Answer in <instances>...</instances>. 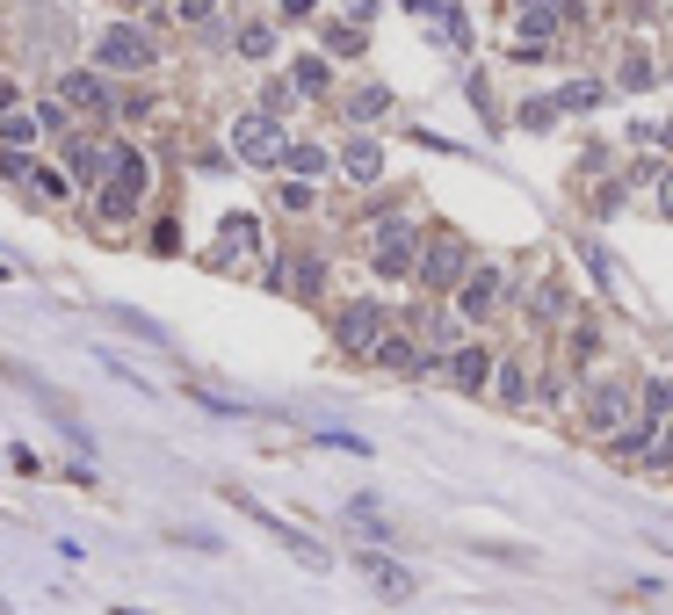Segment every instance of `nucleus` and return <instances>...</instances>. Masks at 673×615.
<instances>
[{
	"mask_svg": "<svg viewBox=\"0 0 673 615\" xmlns=\"http://www.w3.org/2000/svg\"><path fill=\"white\" fill-rule=\"evenodd\" d=\"M225 500H232L239 514H247V521H261V529H268L275 543H283V550H290V558H297V565H312V572H326V565H333V558H326V550H319L312 536H304V529H290V521H283V514H268L261 500H247V492H225Z\"/></svg>",
	"mask_w": 673,
	"mask_h": 615,
	"instance_id": "f257e3e1",
	"label": "nucleus"
},
{
	"mask_svg": "<svg viewBox=\"0 0 673 615\" xmlns=\"http://www.w3.org/2000/svg\"><path fill=\"white\" fill-rule=\"evenodd\" d=\"M464 268H471V246L456 239V232H435V246L413 261V275H420V290H456L464 283Z\"/></svg>",
	"mask_w": 673,
	"mask_h": 615,
	"instance_id": "f03ea898",
	"label": "nucleus"
},
{
	"mask_svg": "<svg viewBox=\"0 0 673 615\" xmlns=\"http://www.w3.org/2000/svg\"><path fill=\"white\" fill-rule=\"evenodd\" d=\"M95 58H102L109 73H145L152 58H160V44H152L145 29H131V22H116V29H102V37H95Z\"/></svg>",
	"mask_w": 673,
	"mask_h": 615,
	"instance_id": "7ed1b4c3",
	"label": "nucleus"
},
{
	"mask_svg": "<svg viewBox=\"0 0 673 615\" xmlns=\"http://www.w3.org/2000/svg\"><path fill=\"white\" fill-rule=\"evenodd\" d=\"M370 261H377V275L406 283L413 261H420V232H413L406 218H384V225H377V246H370Z\"/></svg>",
	"mask_w": 673,
	"mask_h": 615,
	"instance_id": "20e7f679",
	"label": "nucleus"
},
{
	"mask_svg": "<svg viewBox=\"0 0 673 615\" xmlns=\"http://www.w3.org/2000/svg\"><path fill=\"white\" fill-rule=\"evenodd\" d=\"M109 174H116V181L102 189V218H109V225H124L131 210H138V196H145V160L116 145V167H109Z\"/></svg>",
	"mask_w": 673,
	"mask_h": 615,
	"instance_id": "39448f33",
	"label": "nucleus"
},
{
	"mask_svg": "<svg viewBox=\"0 0 673 615\" xmlns=\"http://www.w3.org/2000/svg\"><path fill=\"white\" fill-rule=\"evenodd\" d=\"M232 152L247 167H275V160H283V131H275V116H239L232 123Z\"/></svg>",
	"mask_w": 673,
	"mask_h": 615,
	"instance_id": "423d86ee",
	"label": "nucleus"
},
{
	"mask_svg": "<svg viewBox=\"0 0 673 615\" xmlns=\"http://www.w3.org/2000/svg\"><path fill=\"white\" fill-rule=\"evenodd\" d=\"M333 341H341L348 355H377V341H384V312H377V304H348V312L333 319Z\"/></svg>",
	"mask_w": 673,
	"mask_h": 615,
	"instance_id": "0eeeda50",
	"label": "nucleus"
},
{
	"mask_svg": "<svg viewBox=\"0 0 673 615\" xmlns=\"http://www.w3.org/2000/svg\"><path fill=\"white\" fill-rule=\"evenodd\" d=\"M355 565H362V579H370V587H377L384 601H413V587H420V579H413L399 558H384V550H362Z\"/></svg>",
	"mask_w": 673,
	"mask_h": 615,
	"instance_id": "6e6552de",
	"label": "nucleus"
},
{
	"mask_svg": "<svg viewBox=\"0 0 673 615\" xmlns=\"http://www.w3.org/2000/svg\"><path fill=\"white\" fill-rule=\"evenodd\" d=\"M623 406H630V391H623L616 377H601V384L587 391V427H594V435H616V427H623Z\"/></svg>",
	"mask_w": 673,
	"mask_h": 615,
	"instance_id": "1a4fd4ad",
	"label": "nucleus"
},
{
	"mask_svg": "<svg viewBox=\"0 0 673 615\" xmlns=\"http://www.w3.org/2000/svg\"><path fill=\"white\" fill-rule=\"evenodd\" d=\"M254 246H261V225L254 218H225V239L218 246H210V268H239V254H254Z\"/></svg>",
	"mask_w": 673,
	"mask_h": 615,
	"instance_id": "9d476101",
	"label": "nucleus"
},
{
	"mask_svg": "<svg viewBox=\"0 0 673 615\" xmlns=\"http://www.w3.org/2000/svg\"><path fill=\"white\" fill-rule=\"evenodd\" d=\"M456 304H464V319H485V312L500 304V275H493V268L464 275V283H456Z\"/></svg>",
	"mask_w": 673,
	"mask_h": 615,
	"instance_id": "9b49d317",
	"label": "nucleus"
},
{
	"mask_svg": "<svg viewBox=\"0 0 673 615\" xmlns=\"http://www.w3.org/2000/svg\"><path fill=\"white\" fill-rule=\"evenodd\" d=\"M58 102H73V109H109V80H102V73H66V80H58Z\"/></svg>",
	"mask_w": 673,
	"mask_h": 615,
	"instance_id": "f8f14e48",
	"label": "nucleus"
},
{
	"mask_svg": "<svg viewBox=\"0 0 673 615\" xmlns=\"http://www.w3.org/2000/svg\"><path fill=\"white\" fill-rule=\"evenodd\" d=\"M377 362H384V369H399V377H420V369H427V355H413L406 333H384V341H377Z\"/></svg>",
	"mask_w": 673,
	"mask_h": 615,
	"instance_id": "ddd939ff",
	"label": "nucleus"
},
{
	"mask_svg": "<svg viewBox=\"0 0 673 615\" xmlns=\"http://www.w3.org/2000/svg\"><path fill=\"white\" fill-rule=\"evenodd\" d=\"M601 102H608L601 80H565L558 95H550V109H558V116H565V109H601Z\"/></svg>",
	"mask_w": 673,
	"mask_h": 615,
	"instance_id": "4468645a",
	"label": "nucleus"
},
{
	"mask_svg": "<svg viewBox=\"0 0 673 615\" xmlns=\"http://www.w3.org/2000/svg\"><path fill=\"white\" fill-rule=\"evenodd\" d=\"M66 160L80 167V181H95V174H109V167H116V145H95V138H80V145H66Z\"/></svg>",
	"mask_w": 673,
	"mask_h": 615,
	"instance_id": "2eb2a0df",
	"label": "nucleus"
},
{
	"mask_svg": "<svg viewBox=\"0 0 673 615\" xmlns=\"http://www.w3.org/2000/svg\"><path fill=\"white\" fill-rule=\"evenodd\" d=\"M449 377L464 384V391H478L485 377H493V355H485V348H456V362H449Z\"/></svg>",
	"mask_w": 673,
	"mask_h": 615,
	"instance_id": "dca6fc26",
	"label": "nucleus"
},
{
	"mask_svg": "<svg viewBox=\"0 0 673 615\" xmlns=\"http://www.w3.org/2000/svg\"><path fill=\"white\" fill-rule=\"evenodd\" d=\"M189 398H196V406H210V413H225V420H239V413H254L247 398H232V391H218V384H203V377H189Z\"/></svg>",
	"mask_w": 673,
	"mask_h": 615,
	"instance_id": "f3484780",
	"label": "nucleus"
},
{
	"mask_svg": "<svg viewBox=\"0 0 673 615\" xmlns=\"http://www.w3.org/2000/svg\"><path fill=\"white\" fill-rule=\"evenodd\" d=\"M341 167H348V181H377V174H384V152H377L370 138H355V145L341 152Z\"/></svg>",
	"mask_w": 673,
	"mask_h": 615,
	"instance_id": "a211bd4d",
	"label": "nucleus"
},
{
	"mask_svg": "<svg viewBox=\"0 0 673 615\" xmlns=\"http://www.w3.org/2000/svg\"><path fill=\"white\" fill-rule=\"evenodd\" d=\"M275 167H290V174L312 181V174H326V152L319 145H283V160H275Z\"/></svg>",
	"mask_w": 673,
	"mask_h": 615,
	"instance_id": "6ab92c4d",
	"label": "nucleus"
},
{
	"mask_svg": "<svg viewBox=\"0 0 673 615\" xmlns=\"http://www.w3.org/2000/svg\"><path fill=\"white\" fill-rule=\"evenodd\" d=\"M268 283H275V290H312V283H319V261H283Z\"/></svg>",
	"mask_w": 673,
	"mask_h": 615,
	"instance_id": "aec40b11",
	"label": "nucleus"
},
{
	"mask_svg": "<svg viewBox=\"0 0 673 615\" xmlns=\"http://www.w3.org/2000/svg\"><path fill=\"white\" fill-rule=\"evenodd\" d=\"M514 123H522V131H550V123H558V109H550V95H529L522 109H514Z\"/></svg>",
	"mask_w": 673,
	"mask_h": 615,
	"instance_id": "412c9836",
	"label": "nucleus"
},
{
	"mask_svg": "<svg viewBox=\"0 0 673 615\" xmlns=\"http://www.w3.org/2000/svg\"><path fill=\"white\" fill-rule=\"evenodd\" d=\"M348 109H355V123H362V116H384V109H391V87H355Z\"/></svg>",
	"mask_w": 673,
	"mask_h": 615,
	"instance_id": "4be33fe9",
	"label": "nucleus"
},
{
	"mask_svg": "<svg viewBox=\"0 0 673 615\" xmlns=\"http://www.w3.org/2000/svg\"><path fill=\"white\" fill-rule=\"evenodd\" d=\"M109 319H116V326H131V333H145V341H167V333L152 326L145 312H131V304H109Z\"/></svg>",
	"mask_w": 673,
	"mask_h": 615,
	"instance_id": "5701e85b",
	"label": "nucleus"
},
{
	"mask_svg": "<svg viewBox=\"0 0 673 615\" xmlns=\"http://www.w3.org/2000/svg\"><path fill=\"white\" fill-rule=\"evenodd\" d=\"M0 131H8V145H29V138H37V116H29V109H8V116H0Z\"/></svg>",
	"mask_w": 673,
	"mask_h": 615,
	"instance_id": "b1692460",
	"label": "nucleus"
},
{
	"mask_svg": "<svg viewBox=\"0 0 673 615\" xmlns=\"http://www.w3.org/2000/svg\"><path fill=\"white\" fill-rule=\"evenodd\" d=\"M326 44L341 51V58H355V51H362V29H355V22H333V29H326Z\"/></svg>",
	"mask_w": 673,
	"mask_h": 615,
	"instance_id": "393cba45",
	"label": "nucleus"
},
{
	"mask_svg": "<svg viewBox=\"0 0 673 615\" xmlns=\"http://www.w3.org/2000/svg\"><path fill=\"white\" fill-rule=\"evenodd\" d=\"M268 44H275V29H268V22H254V29H239V51H247V58H268Z\"/></svg>",
	"mask_w": 673,
	"mask_h": 615,
	"instance_id": "a878e982",
	"label": "nucleus"
},
{
	"mask_svg": "<svg viewBox=\"0 0 673 615\" xmlns=\"http://www.w3.org/2000/svg\"><path fill=\"white\" fill-rule=\"evenodd\" d=\"M652 73H659V66H652V58H630V66L616 73V87H630V95H637V87H652Z\"/></svg>",
	"mask_w": 673,
	"mask_h": 615,
	"instance_id": "bb28decb",
	"label": "nucleus"
},
{
	"mask_svg": "<svg viewBox=\"0 0 673 615\" xmlns=\"http://www.w3.org/2000/svg\"><path fill=\"white\" fill-rule=\"evenodd\" d=\"M297 87H304V95H319V87H326V58H297Z\"/></svg>",
	"mask_w": 673,
	"mask_h": 615,
	"instance_id": "cd10ccee",
	"label": "nucleus"
},
{
	"mask_svg": "<svg viewBox=\"0 0 673 615\" xmlns=\"http://www.w3.org/2000/svg\"><path fill=\"white\" fill-rule=\"evenodd\" d=\"M645 413H652V420H666V413H673V384H666V377H652V391H645Z\"/></svg>",
	"mask_w": 673,
	"mask_h": 615,
	"instance_id": "c85d7f7f",
	"label": "nucleus"
},
{
	"mask_svg": "<svg viewBox=\"0 0 673 615\" xmlns=\"http://www.w3.org/2000/svg\"><path fill=\"white\" fill-rule=\"evenodd\" d=\"M29 181H37L51 203H58V196H73V181H66V174H51V167H29Z\"/></svg>",
	"mask_w": 673,
	"mask_h": 615,
	"instance_id": "c756f323",
	"label": "nucleus"
},
{
	"mask_svg": "<svg viewBox=\"0 0 673 615\" xmlns=\"http://www.w3.org/2000/svg\"><path fill=\"white\" fill-rule=\"evenodd\" d=\"M500 398H507V406H522V398H529V377H522V369H500Z\"/></svg>",
	"mask_w": 673,
	"mask_h": 615,
	"instance_id": "7c9ffc66",
	"label": "nucleus"
},
{
	"mask_svg": "<svg viewBox=\"0 0 673 615\" xmlns=\"http://www.w3.org/2000/svg\"><path fill=\"white\" fill-rule=\"evenodd\" d=\"M529 312H543V319H558V312H565V297H558V290L543 283V290H529Z\"/></svg>",
	"mask_w": 673,
	"mask_h": 615,
	"instance_id": "2f4dec72",
	"label": "nucleus"
},
{
	"mask_svg": "<svg viewBox=\"0 0 673 615\" xmlns=\"http://www.w3.org/2000/svg\"><path fill=\"white\" fill-rule=\"evenodd\" d=\"M594 348H601V333H594V326H572V355H579V362H587Z\"/></svg>",
	"mask_w": 673,
	"mask_h": 615,
	"instance_id": "473e14b6",
	"label": "nucleus"
},
{
	"mask_svg": "<svg viewBox=\"0 0 673 615\" xmlns=\"http://www.w3.org/2000/svg\"><path fill=\"white\" fill-rule=\"evenodd\" d=\"M435 341L456 348V341H464V319H449V312H442V319H435Z\"/></svg>",
	"mask_w": 673,
	"mask_h": 615,
	"instance_id": "72a5a7b5",
	"label": "nucleus"
},
{
	"mask_svg": "<svg viewBox=\"0 0 673 615\" xmlns=\"http://www.w3.org/2000/svg\"><path fill=\"white\" fill-rule=\"evenodd\" d=\"M174 8L189 15V22H210V0H174Z\"/></svg>",
	"mask_w": 673,
	"mask_h": 615,
	"instance_id": "f704fd0d",
	"label": "nucleus"
},
{
	"mask_svg": "<svg viewBox=\"0 0 673 615\" xmlns=\"http://www.w3.org/2000/svg\"><path fill=\"white\" fill-rule=\"evenodd\" d=\"M659 210L673 218V174H659Z\"/></svg>",
	"mask_w": 673,
	"mask_h": 615,
	"instance_id": "c9c22d12",
	"label": "nucleus"
},
{
	"mask_svg": "<svg viewBox=\"0 0 673 615\" xmlns=\"http://www.w3.org/2000/svg\"><path fill=\"white\" fill-rule=\"evenodd\" d=\"M319 8V0H283V15H312Z\"/></svg>",
	"mask_w": 673,
	"mask_h": 615,
	"instance_id": "e433bc0d",
	"label": "nucleus"
},
{
	"mask_svg": "<svg viewBox=\"0 0 673 615\" xmlns=\"http://www.w3.org/2000/svg\"><path fill=\"white\" fill-rule=\"evenodd\" d=\"M0 615H8V601H0Z\"/></svg>",
	"mask_w": 673,
	"mask_h": 615,
	"instance_id": "4c0bfd02",
	"label": "nucleus"
},
{
	"mask_svg": "<svg viewBox=\"0 0 673 615\" xmlns=\"http://www.w3.org/2000/svg\"><path fill=\"white\" fill-rule=\"evenodd\" d=\"M131 8H138V0H131Z\"/></svg>",
	"mask_w": 673,
	"mask_h": 615,
	"instance_id": "58836bf2",
	"label": "nucleus"
}]
</instances>
